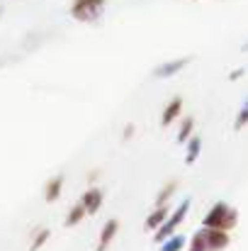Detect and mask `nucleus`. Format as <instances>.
<instances>
[{"label": "nucleus", "mask_w": 248, "mask_h": 251, "mask_svg": "<svg viewBox=\"0 0 248 251\" xmlns=\"http://www.w3.org/2000/svg\"><path fill=\"white\" fill-rule=\"evenodd\" d=\"M61 190H64V176L59 173V176H54V178L46 180V185H44V200L46 202H56L61 198Z\"/></svg>", "instance_id": "9d476101"}, {"label": "nucleus", "mask_w": 248, "mask_h": 251, "mask_svg": "<svg viewBox=\"0 0 248 251\" xmlns=\"http://www.w3.org/2000/svg\"><path fill=\"white\" fill-rule=\"evenodd\" d=\"M190 64H192V56H180V59L163 61L161 66L154 69V78H173V76H178L180 71H185Z\"/></svg>", "instance_id": "39448f33"}, {"label": "nucleus", "mask_w": 248, "mask_h": 251, "mask_svg": "<svg viewBox=\"0 0 248 251\" xmlns=\"http://www.w3.org/2000/svg\"><path fill=\"white\" fill-rule=\"evenodd\" d=\"M175 190H178V180H168L163 188H161V193L156 195V200H154L156 207H158V205H170V198L175 195Z\"/></svg>", "instance_id": "ddd939ff"}, {"label": "nucleus", "mask_w": 248, "mask_h": 251, "mask_svg": "<svg viewBox=\"0 0 248 251\" xmlns=\"http://www.w3.org/2000/svg\"><path fill=\"white\" fill-rule=\"evenodd\" d=\"M170 212H173V207H170V205H158V207H154V210L149 212V217L144 220V229H146V232L161 229V225L168 220V215H170Z\"/></svg>", "instance_id": "6e6552de"}, {"label": "nucleus", "mask_w": 248, "mask_h": 251, "mask_svg": "<svg viewBox=\"0 0 248 251\" xmlns=\"http://www.w3.org/2000/svg\"><path fill=\"white\" fill-rule=\"evenodd\" d=\"M81 202H83V207H85L88 215H97V212L102 210V202H105V190L97 188V185L88 188V190L83 193Z\"/></svg>", "instance_id": "423d86ee"}, {"label": "nucleus", "mask_w": 248, "mask_h": 251, "mask_svg": "<svg viewBox=\"0 0 248 251\" xmlns=\"http://www.w3.org/2000/svg\"><path fill=\"white\" fill-rule=\"evenodd\" d=\"M244 51H248V42H246V44H244Z\"/></svg>", "instance_id": "aec40b11"}, {"label": "nucleus", "mask_w": 248, "mask_h": 251, "mask_svg": "<svg viewBox=\"0 0 248 251\" xmlns=\"http://www.w3.org/2000/svg\"><path fill=\"white\" fill-rule=\"evenodd\" d=\"M200 151H202V137L192 134L187 142V151H185V166H192L200 159Z\"/></svg>", "instance_id": "9b49d317"}, {"label": "nucleus", "mask_w": 248, "mask_h": 251, "mask_svg": "<svg viewBox=\"0 0 248 251\" xmlns=\"http://www.w3.org/2000/svg\"><path fill=\"white\" fill-rule=\"evenodd\" d=\"M185 247H187V239L182 234H173V237H168L163 244H161L158 251H182Z\"/></svg>", "instance_id": "2eb2a0df"}, {"label": "nucleus", "mask_w": 248, "mask_h": 251, "mask_svg": "<svg viewBox=\"0 0 248 251\" xmlns=\"http://www.w3.org/2000/svg\"><path fill=\"white\" fill-rule=\"evenodd\" d=\"M105 5H107V0H73L71 2V17L78 20V22H85V25H92L102 17Z\"/></svg>", "instance_id": "20e7f679"}, {"label": "nucleus", "mask_w": 248, "mask_h": 251, "mask_svg": "<svg viewBox=\"0 0 248 251\" xmlns=\"http://www.w3.org/2000/svg\"><path fill=\"white\" fill-rule=\"evenodd\" d=\"M190 205H192V198L187 195V198H182L175 207H173V212L168 215V220H165L163 225H161V229H156L154 232V242H158V244H163L168 237H173L175 234V229L185 222V217H187V210H190Z\"/></svg>", "instance_id": "7ed1b4c3"}, {"label": "nucleus", "mask_w": 248, "mask_h": 251, "mask_svg": "<svg viewBox=\"0 0 248 251\" xmlns=\"http://www.w3.org/2000/svg\"><path fill=\"white\" fill-rule=\"evenodd\" d=\"M239 225V210L224 200H217L209 212L202 217V227H209V229H222V232H234Z\"/></svg>", "instance_id": "f257e3e1"}, {"label": "nucleus", "mask_w": 248, "mask_h": 251, "mask_svg": "<svg viewBox=\"0 0 248 251\" xmlns=\"http://www.w3.org/2000/svg\"><path fill=\"white\" fill-rule=\"evenodd\" d=\"M49 237H51V232L42 227V229L34 234V239H32V244H29V251H39L44 244H46V242H49Z\"/></svg>", "instance_id": "f3484780"}, {"label": "nucleus", "mask_w": 248, "mask_h": 251, "mask_svg": "<svg viewBox=\"0 0 248 251\" xmlns=\"http://www.w3.org/2000/svg\"><path fill=\"white\" fill-rule=\"evenodd\" d=\"M231 244V232H222V229H209L202 227L192 234L187 251H224Z\"/></svg>", "instance_id": "f03ea898"}, {"label": "nucleus", "mask_w": 248, "mask_h": 251, "mask_svg": "<svg viewBox=\"0 0 248 251\" xmlns=\"http://www.w3.org/2000/svg\"><path fill=\"white\" fill-rule=\"evenodd\" d=\"M117 232H119V220H117V217H110V220L102 225V229H100V237H97V249H95V251H107V249H110V244L114 242Z\"/></svg>", "instance_id": "0eeeda50"}, {"label": "nucleus", "mask_w": 248, "mask_h": 251, "mask_svg": "<svg viewBox=\"0 0 248 251\" xmlns=\"http://www.w3.org/2000/svg\"><path fill=\"white\" fill-rule=\"evenodd\" d=\"M244 76H246V69H234V71L229 74V81H231V83H236V81H241Z\"/></svg>", "instance_id": "6ab92c4d"}, {"label": "nucleus", "mask_w": 248, "mask_h": 251, "mask_svg": "<svg viewBox=\"0 0 248 251\" xmlns=\"http://www.w3.org/2000/svg\"><path fill=\"white\" fill-rule=\"evenodd\" d=\"M246 127H248V98L244 100L241 110L236 112V120H234V132H241V129H246Z\"/></svg>", "instance_id": "dca6fc26"}, {"label": "nucleus", "mask_w": 248, "mask_h": 251, "mask_svg": "<svg viewBox=\"0 0 248 251\" xmlns=\"http://www.w3.org/2000/svg\"><path fill=\"white\" fill-rule=\"evenodd\" d=\"M134 132H136L134 122H127V125H124V134H122V142H129V139L134 137Z\"/></svg>", "instance_id": "a211bd4d"}, {"label": "nucleus", "mask_w": 248, "mask_h": 251, "mask_svg": "<svg viewBox=\"0 0 248 251\" xmlns=\"http://www.w3.org/2000/svg\"><path fill=\"white\" fill-rule=\"evenodd\" d=\"M180 112H182V98H173V100H168L165 107H163V112H161V127H170L173 120L180 117Z\"/></svg>", "instance_id": "1a4fd4ad"}, {"label": "nucleus", "mask_w": 248, "mask_h": 251, "mask_svg": "<svg viewBox=\"0 0 248 251\" xmlns=\"http://www.w3.org/2000/svg\"><path fill=\"white\" fill-rule=\"evenodd\" d=\"M192 129H195V117H192V115L182 117L180 129H178V144H187L190 137H192Z\"/></svg>", "instance_id": "f8f14e48"}, {"label": "nucleus", "mask_w": 248, "mask_h": 251, "mask_svg": "<svg viewBox=\"0 0 248 251\" xmlns=\"http://www.w3.org/2000/svg\"><path fill=\"white\" fill-rule=\"evenodd\" d=\"M88 212H85V207H83V202H78V205H73L71 210H68V215H66V220H64V225L66 227H76V225H81L83 217H85Z\"/></svg>", "instance_id": "4468645a"}]
</instances>
